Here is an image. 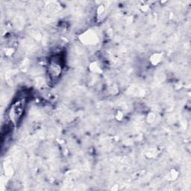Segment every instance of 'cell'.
Masks as SVG:
<instances>
[{
	"mask_svg": "<svg viewBox=\"0 0 191 191\" xmlns=\"http://www.w3.org/2000/svg\"><path fill=\"white\" fill-rule=\"evenodd\" d=\"M62 65L59 57L53 56L48 63V73L52 80H56L61 76L62 73Z\"/></svg>",
	"mask_w": 191,
	"mask_h": 191,
	"instance_id": "1",
	"label": "cell"
},
{
	"mask_svg": "<svg viewBox=\"0 0 191 191\" xmlns=\"http://www.w3.org/2000/svg\"><path fill=\"white\" fill-rule=\"evenodd\" d=\"M24 108H25V102L23 99H19V101L15 102L13 106L10 108L9 116L10 120L14 122V123H18L21 119L23 114Z\"/></svg>",
	"mask_w": 191,
	"mask_h": 191,
	"instance_id": "2",
	"label": "cell"
},
{
	"mask_svg": "<svg viewBox=\"0 0 191 191\" xmlns=\"http://www.w3.org/2000/svg\"><path fill=\"white\" fill-rule=\"evenodd\" d=\"M81 40L85 44H95L97 41V36L93 31H88L81 36Z\"/></svg>",
	"mask_w": 191,
	"mask_h": 191,
	"instance_id": "3",
	"label": "cell"
},
{
	"mask_svg": "<svg viewBox=\"0 0 191 191\" xmlns=\"http://www.w3.org/2000/svg\"><path fill=\"white\" fill-rule=\"evenodd\" d=\"M162 55L161 53H154L150 58V61L153 65H157L161 61Z\"/></svg>",
	"mask_w": 191,
	"mask_h": 191,
	"instance_id": "4",
	"label": "cell"
},
{
	"mask_svg": "<svg viewBox=\"0 0 191 191\" xmlns=\"http://www.w3.org/2000/svg\"><path fill=\"white\" fill-rule=\"evenodd\" d=\"M177 177H178V172H176L175 169L171 170L167 175V178L169 181H174L176 179Z\"/></svg>",
	"mask_w": 191,
	"mask_h": 191,
	"instance_id": "5",
	"label": "cell"
},
{
	"mask_svg": "<svg viewBox=\"0 0 191 191\" xmlns=\"http://www.w3.org/2000/svg\"><path fill=\"white\" fill-rule=\"evenodd\" d=\"M91 71L94 72V73H100L102 71V69L101 67L98 65L96 63H94L91 65Z\"/></svg>",
	"mask_w": 191,
	"mask_h": 191,
	"instance_id": "6",
	"label": "cell"
},
{
	"mask_svg": "<svg viewBox=\"0 0 191 191\" xmlns=\"http://www.w3.org/2000/svg\"><path fill=\"white\" fill-rule=\"evenodd\" d=\"M123 114H122L121 112H120V111H119V112L117 113L116 118H117L118 120H121L122 119H123Z\"/></svg>",
	"mask_w": 191,
	"mask_h": 191,
	"instance_id": "7",
	"label": "cell"
}]
</instances>
